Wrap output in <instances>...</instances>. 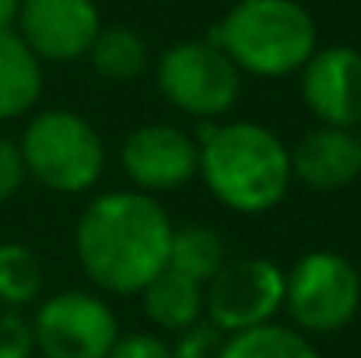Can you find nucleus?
<instances>
[{"instance_id":"f257e3e1","label":"nucleus","mask_w":361,"mask_h":358,"mask_svg":"<svg viewBox=\"0 0 361 358\" xmlns=\"http://www.w3.org/2000/svg\"><path fill=\"white\" fill-rule=\"evenodd\" d=\"M172 218L158 197L113 190L95 197L78 225L74 253L85 278L109 295H137L169 263Z\"/></svg>"},{"instance_id":"f03ea898","label":"nucleus","mask_w":361,"mask_h":358,"mask_svg":"<svg viewBox=\"0 0 361 358\" xmlns=\"http://www.w3.org/2000/svg\"><path fill=\"white\" fill-rule=\"evenodd\" d=\"M197 176L235 215H267L291 190L288 144L263 123H204Z\"/></svg>"},{"instance_id":"7ed1b4c3","label":"nucleus","mask_w":361,"mask_h":358,"mask_svg":"<svg viewBox=\"0 0 361 358\" xmlns=\"http://www.w3.org/2000/svg\"><path fill=\"white\" fill-rule=\"evenodd\" d=\"M207 39L252 78H291L319 46L316 18L298 0H235Z\"/></svg>"},{"instance_id":"20e7f679","label":"nucleus","mask_w":361,"mask_h":358,"mask_svg":"<svg viewBox=\"0 0 361 358\" xmlns=\"http://www.w3.org/2000/svg\"><path fill=\"white\" fill-rule=\"evenodd\" d=\"M25 176L53 193H85L106 169L99 130L71 109H42L18 137Z\"/></svg>"},{"instance_id":"39448f33","label":"nucleus","mask_w":361,"mask_h":358,"mask_svg":"<svg viewBox=\"0 0 361 358\" xmlns=\"http://www.w3.org/2000/svg\"><path fill=\"white\" fill-rule=\"evenodd\" d=\"M154 85L172 109L200 123H218L239 102L242 71L211 39H186L158 56Z\"/></svg>"},{"instance_id":"423d86ee","label":"nucleus","mask_w":361,"mask_h":358,"mask_svg":"<svg viewBox=\"0 0 361 358\" xmlns=\"http://www.w3.org/2000/svg\"><path fill=\"white\" fill-rule=\"evenodd\" d=\"M358 309L361 274L337 249H312L284 274V313L302 334H337Z\"/></svg>"},{"instance_id":"0eeeda50","label":"nucleus","mask_w":361,"mask_h":358,"mask_svg":"<svg viewBox=\"0 0 361 358\" xmlns=\"http://www.w3.org/2000/svg\"><path fill=\"white\" fill-rule=\"evenodd\" d=\"M284 313V270L267 256L225 260L204 285V320L225 338L270 323Z\"/></svg>"},{"instance_id":"6e6552de","label":"nucleus","mask_w":361,"mask_h":358,"mask_svg":"<svg viewBox=\"0 0 361 358\" xmlns=\"http://www.w3.org/2000/svg\"><path fill=\"white\" fill-rule=\"evenodd\" d=\"M32 334L42 358H106L120 338V320L95 292H56L35 309Z\"/></svg>"},{"instance_id":"1a4fd4ad","label":"nucleus","mask_w":361,"mask_h":358,"mask_svg":"<svg viewBox=\"0 0 361 358\" xmlns=\"http://www.w3.org/2000/svg\"><path fill=\"white\" fill-rule=\"evenodd\" d=\"M200 144L176 123H144L120 144V169L140 193H169L197 179Z\"/></svg>"},{"instance_id":"9d476101","label":"nucleus","mask_w":361,"mask_h":358,"mask_svg":"<svg viewBox=\"0 0 361 358\" xmlns=\"http://www.w3.org/2000/svg\"><path fill=\"white\" fill-rule=\"evenodd\" d=\"M102 28L95 0H21L14 32L39 56V64L85 60L92 39Z\"/></svg>"},{"instance_id":"9b49d317","label":"nucleus","mask_w":361,"mask_h":358,"mask_svg":"<svg viewBox=\"0 0 361 358\" xmlns=\"http://www.w3.org/2000/svg\"><path fill=\"white\" fill-rule=\"evenodd\" d=\"M302 102L323 126H361V49L355 46H316L298 71Z\"/></svg>"},{"instance_id":"f8f14e48","label":"nucleus","mask_w":361,"mask_h":358,"mask_svg":"<svg viewBox=\"0 0 361 358\" xmlns=\"http://www.w3.org/2000/svg\"><path fill=\"white\" fill-rule=\"evenodd\" d=\"M291 183L330 193L361 179V137L348 126H312L295 148H288Z\"/></svg>"},{"instance_id":"ddd939ff","label":"nucleus","mask_w":361,"mask_h":358,"mask_svg":"<svg viewBox=\"0 0 361 358\" xmlns=\"http://www.w3.org/2000/svg\"><path fill=\"white\" fill-rule=\"evenodd\" d=\"M137 295L144 302V316L158 330L183 334V330H190L193 323L204 320V285L172 270V267L158 270Z\"/></svg>"},{"instance_id":"4468645a","label":"nucleus","mask_w":361,"mask_h":358,"mask_svg":"<svg viewBox=\"0 0 361 358\" xmlns=\"http://www.w3.org/2000/svg\"><path fill=\"white\" fill-rule=\"evenodd\" d=\"M42 67L46 64H39L14 28H0V123L35 109L42 95Z\"/></svg>"},{"instance_id":"2eb2a0df","label":"nucleus","mask_w":361,"mask_h":358,"mask_svg":"<svg viewBox=\"0 0 361 358\" xmlns=\"http://www.w3.org/2000/svg\"><path fill=\"white\" fill-rule=\"evenodd\" d=\"M85 60L92 64V71L106 81H137L147 67H151V49L144 42V35L130 25H102L99 35L92 39Z\"/></svg>"},{"instance_id":"dca6fc26","label":"nucleus","mask_w":361,"mask_h":358,"mask_svg":"<svg viewBox=\"0 0 361 358\" xmlns=\"http://www.w3.org/2000/svg\"><path fill=\"white\" fill-rule=\"evenodd\" d=\"M218 358H323V355L316 352V345L298 327L270 320V323H259L252 330L228 334L221 341Z\"/></svg>"},{"instance_id":"f3484780","label":"nucleus","mask_w":361,"mask_h":358,"mask_svg":"<svg viewBox=\"0 0 361 358\" xmlns=\"http://www.w3.org/2000/svg\"><path fill=\"white\" fill-rule=\"evenodd\" d=\"M225 260H228L225 239L218 236L214 229H207V225H183V229H176V225H172L169 263H165V267H172V270H179V274H186V278L207 285V281L221 270Z\"/></svg>"},{"instance_id":"a211bd4d","label":"nucleus","mask_w":361,"mask_h":358,"mask_svg":"<svg viewBox=\"0 0 361 358\" xmlns=\"http://www.w3.org/2000/svg\"><path fill=\"white\" fill-rule=\"evenodd\" d=\"M42 292V260L25 242H0V306L25 309Z\"/></svg>"},{"instance_id":"6ab92c4d","label":"nucleus","mask_w":361,"mask_h":358,"mask_svg":"<svg viewBox=\"0 0 361 358\" xmlns=\"http://www.w3.org/2000/svg\"><path fill=\"white\" fill-rule=\"evenodd\" d=\"M35 355V334L32 320L21 316V309L0 313V358H32Z\"/></svg>"},{"instance_id":"aec40b11","label":"nucleus","mask_w":361,"mask_h":358,"mask_svg":"<svg viewBox=\"0 0 361 358\" xmlns=\"http://www.w3.org/2000/svg\"><path fill=\"white\" fill-rule=\"evenodd\" d=\"M221 341H225V334L218 327H211L207 320H200L190 330H183L179 341L169 348H172V358H218Z\"/></svg>"},{"instance_id":"412c9836","label":"nucleus","mask_w":361,"mask_h":358,"mask_svg":"<svg viewBox=\"0 0 361 358\" xmlns=\"http://www.w3.org/2000/svg\"><path fill=\"white\" fill-rule=\"evenodd\" d=\"M106 358H172V348L158 334L133 330V334H120Z\"/></svg>"},{"instance_id":"4be33fe9","label":"nucleus","mask_w":361,"mask_h":358,"mask_svg":"<svg viewBox=\"0 0 361 358\" xmlns=\"http://www.w3.org/2000/svg\"><path fill=\"white\" fill-rule=\"evenodd\" d=\"M25 162H21V151H18V141L11 137H0V204H7L21 183H25Z\"/></svg>"},{"instance_id":"5701e85b","label":"nucleus","mask_w":361,"mask_h":358,"mask_svg":"<svg viewBox=\"0 0 361 358\" xmlns=\"http://www.w3.org/2000/svg\"><path fill=\"white\" fill-rule=\"evenodd\" d=\"M18 4H21V0H0V28H14Z\"/></svg>"},{"instance_id":"b1692460","label":"nucleus","mask_w":361,"mask_h":358,"mask_svg":"<svg viewBox=\"0 0 361 358\" xmlns=\"http://www.w3.org/2000/svg\"><path fill=\"white\" fill-rule=\"evenodd\" d=\"M358 137H361V126H358Z\"/></svg>"}]
</instances>
